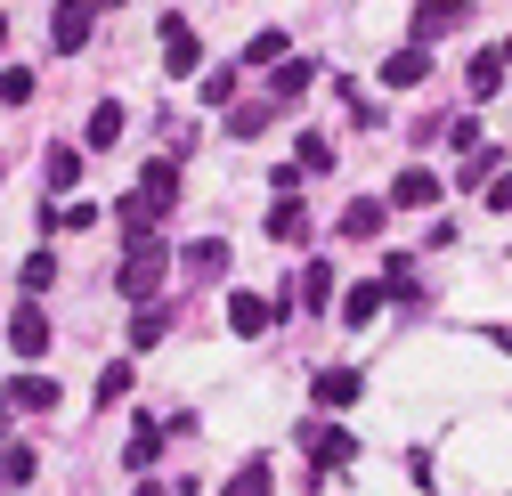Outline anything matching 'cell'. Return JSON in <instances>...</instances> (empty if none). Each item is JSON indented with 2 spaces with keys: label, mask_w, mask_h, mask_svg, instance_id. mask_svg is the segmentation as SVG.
Segmentation results:
<instances>
[{
  "label": "cell",
  "mask_w": 512,
  "mask_h": 496,
  "mask_svg": "<svg viewBox=\"0 0 512 496\" xmlns=\"http://www.w3.org/2000/svg\"><path fill=\"white\" fill-rule=\"evenodd\" d=\"M41 228H49V236H82V228H98V204H90V196H57V204L41 212Z\"/></svg>",
  "instance_id": "cell-9"
},
{
  "label": "cell",
  "mask_w": 512,
  "mask_h": 496,
  "mask_svg": "<svg viewBox=\"0 0 512 496\" xmlns=\"http://www.w3.org/2000/svg\"><path fill=\"white\" fill-rule=\"evenodd\" d=\"M244 66H285V33H277V25L252 33V41H244Z\"/></svg>",
  "instance_id": "cell-29"
},
{
  "label": "cell",
  "mask_w": 512,
  "mask_h": 496,
  "mask_svg": "<svg viewBox=\"0 0 512 496\" xmlns=\"http://www.w3.org/2000/svg\"><path fill=\"white\" fill-rule=\"evenodd\" d=\"M480 196H488V212H512V171H496V179H488Z\"/></svg>",
  "instance_id": "cell-35"
},
{
  "label": "cell",
  "mask_w": 512,
  "mask_h": 496,
  "mask_svg": "<svg viewBox=\"0 0 512 496\" xmlns=\"http://www.w3.org/2000/svg\"><path fill=\"white\" fill-rule=\"evenodd\" d=\"M57 399H66V391H57L49 375H33V366H25V375H9V391H0V415H49Z\"/></svg>",
  "instance_id": "cell-5"
},
{
  "label": "cell",
  "mask_w": 512,
  "mask_h": 496,
  "mask_svg": "<svg viewBox=\"0 0 512 496\" xmlns=\"http://www.w3.org/2000/svg\"><path fill=\"white\" fill-rule=\"evenodd\" d=\"M301 236H309V212H301L293 196H277V204H269V244H301Z\"/></svg>",
  "instance_id": "cell-21"
},
{
  "label": "cell",
  "mask_w": 512,
  "mask_h": 496,
  "mask_svg": "<svg viewBox=\"0 0 512 496\" xmlns=\"http://www.w3.org/2000/svg\"><path fill=\"white\" fill-rule=\"evenodd\" d=\"M0 448H9V415H0Z\"/></svg>",
  "instance_id": "cell-37"
},
{
  "label": "cell",
  "mask_w": 512,
  "mask_h": 496,
  "mask_svg": "<svg viewBox=\"0 0 512 496\" xmlns=\"http://www.w3.org/2000/svg\"><path fill=\"white\" fill-rule=\"evenodd\" d=\"M382 301H391V293H382V277H358V285L342 293V326H374Z\"/></svg>",
  "instance_id": "cell-17"
},
{
  "label": "cell",
  "mask_w": 512,
  "mask_h": 496,
  "mask_svg": "<svg viewBox=\"0 0 512 496\" xmlns=\"http://www.w3.org/2000/svg\"><path fill=\"white\" fill-rule=\"evenodd\" d=\"M464 25H472V0H415V17H407V41H415V49H431V41L464 33Z\"/></svg>",
  "instance_id": "cell-2"
},
{
  "label": "cell",
  "mask_w": 512,
  "mask_h": 496,
  "mask_svg": "<svg viewBox=\"0 0 512 496\" xmlns=\"http://www.w3.org/2000/svg\"><path fill=\"white\" fill-rule=\"evenodd\" d=\"M163 269H171V244H163V236H139L131 253H122V269H114V293H131V301H147V293L163 285Z\"/></svg>",
  "instance_id": "cell-1"
},
{
  "label": "cell",
  "mask_w": 512,
  "mask_h": 496,
  "mask_svg": "<svg viewBox=\"0 0 512 496\" xmlns=\"http://www.w3.org/2000/svg\"><path fill=\"white\" fill-rule=\"evenodd\" d=\"M98 9H122V0H98Z\"/></svg>",
  "instance_id": "cell-40"
},
{
  "label": "cell",
  "mask_w": 512,
  "mask_h": 496,
  "mask_svg": "<svg viewBox=\"0 0 512 496\" xmlns=\"http://www.w3.org/2000/svg\"><path fill=\"white\" fill-rule=\"evenodd\" d=\"M114 399H131V366H122V358L98 375V407H114Z\"/></svg>",
  "instance_id": "cell-33"
},
{
  "label": "cell",
  "mask_w": 512,
  "mask_h": 496,
  "mask_svg": "<svg viewBox=\"0 0 512 496\" xmlns=\"http://www.w3.org/2000/svg\"><path fill=\"white\" fill-rule=\"evenodd\" d=\"M391 204H399V212H431V204H439V171L407 163V171L391 179Z\"/></svg>",
  "instance_id": "cell-8"
},
{
  "label": "cell",
  "mask_w": 512,
  "mask_h": 496,
  "mask_svg": "<svg viewBox=\"0 0 512 496\" xmlns=\"http://www.w3.org/2000/svg\"><path fill=\"white\" fill-rule=\"evenodd\" d=\"M269 122H277V106H269V98H236V106H228V139H261Z\"/></svg>",
  "instance_id": "cell-19"
},
{
  "label": "cell",
  "mask_w": 512,
  "mask_h": 496,
  "mask_svg": "<svg viewBox=\"0 0 512 496\" xmlns=\"http://www.w3.org/2000/svg\"><path fill=\"white\" fill-rule=\"evenodd\" d=\"M155 456H163V423L139 415V431H131V448H122V464H131V472H155Z\"/></svg>",
  "instance_id": "cell-22"
},
{
  "label": "cell",
  "mask_w": 512,
  "mask_h": 496,
  "mask_svg": "<svg viewBox=\"0 0 512 496\" xmlns=\"http://www.w3.org/2000/svg\"><path fill=\"white\" fill-rule=\"evenodd\" d=\"M293 147H301V155H293V163H301V179H309V171H334V147H326V139H317V131H301Z\"/></svg>",
  "instance_id": "cell-31"
},
{
  "label": "cell",
  "mask_w": 512,
  "mask_h": 496,
  "mask_svg": "<svg viewBox=\"0 0 512 496\" xmlns=\"http://www.w3.org/2000/svg\"><path fill=\"white\" fill-rule=\"evenodd\" d=\"M33 98V66H9V74H0V106H25Z\"/></svg>",
  "instance_id": "cell-34"
},
{
  "label": "cell",
  "mask_w": 512,
  "mask_h": 496,
  "mask_svg": "<svg viewBox=\"0 0 512 496\" xmlns=\"http://www.w3.org/2000/svg\"><path fill=\"white\" fill-rule=\"evenodd\" d=\"M163 66L187 82V74H204V41H196V25L187 17H163Z\"/></svg>",
  "instance_id": "cell-7"
},
{
  "label": "cell",
  "mask_w": 512,
  "mask_h": 496,
  "mask_svg": "<svg viewBox=\"0 0 512 496\" xmlns=\"http://www.w3.org/2000/svg\"><path fill=\"white\" fill-rule=\"evenodd\" d=\"M220 496H277V472L252 456V464H236V472H228V488H220Z\"/></svg>",
  "instance_id": "cell-23"
},
{
  "label": "cell",
  "mask_w": 512,
  "mask_h": 496,
  "mask_svg": "<svg viewBox=\"0 0 512 496\" xmlns=\"http://www.w3.org/2000/svg\"><path fill=\"white\" fill-rule=\"evenodd\" d=\"M90 25H98V0H57V9H49V49L74 57L90 41Z\"/></svg>",
  "instance_id": "cell-4"
},
{
  "label": "cell",
  "mask_w": 512,
  "mask_h": 496,
  "mask_svg": "<svg viewBox=\"0 0 512 496\" xmlns=\"http://www.w3.org/2000/svg\"><path fill=\"white\" fill-rule=\"evenodd\" d=\"M496 171H504V147H488V139H480V147H464V171H456V188L472 196V188H488Z\"/></svg>",
  "instance_id": "cell-18"
},
{
  "label": "cell",
  "mask_w": 512,
  "mask_h": 496,
  "mask_svg": "<svg viewBox=\"0 0 512 496\" xmlns=\"http://www.w3.org/2000/svg\"><path fill=\"white\" fill-rule=\"evenodd\" d=\"M41 179H49V204H57V196H74V179H82V147L57 139V147L41 155Z\"/></svg>",
  "instance_id": "cell-11"
},
{
  "label": "cell",
  "mask_w": 512,
  "mask_h": 496,
  "mask_svg": "<svg viewBox=\"0 0 512 496\" xmlns=\"http://www.w3.org/2000/svg\"><path fill=\"white\" fill-rule=\"evenodd\" d=\"M114 139H122V106L106 98V106H90V147H82V155H98V147H114Z\"/></svg>",
  "instance_id": "cell-28"
},
{
  "label": "cell",
  "mask_w": 512,
  "mask_h": 496,
  "mask_svg": "<svg viewBox=\"0 0 512 496\" xmlns=\"http://www.w3.org/2000/svg\"><path fill=\"white\" fill-rule=\"evenodd\" d=\"M196 90H204V106H236V66H212Z\"/></svg>",
  "instance_id": "cell-32"
},
{
  "label": "cell",
  "mask_w": 512,
  "mask_h": 496,
  "mask_svg": "<svg viewBox=\"0 0 512 496\" xmlns=\"http://www.w3.org/2000/svg\"><path fill=\"white\" fill-rule=\"evenodd\" d=\"M301 448H309L317 472H350V464H358V431H350V423H309Z\"/></svg>",
  "instance_id": "cell-3"
},
{
  "label": "cell",
  "mask_w": 512,
  "mask_h": 496,
  "mask_svg": "<svg viewBox=\"0 0 512 496\" xmlns=\"http://www.w3.org/2000/svg\"><path fill=\"white\" fill-rule=\"evenodd\" d=\"M504 66H512L504 49H480L472 66H464V90H472V98H496V90H504Z\"/></svg>",
  "instance_id": "cell-16"
},
{
  "label": "cell",
  "mask_w": 512,
  "mask_h": 496,
  "mask_svg": "<svg viewBox=\"0 0 512 496\" xmlns=\"http://www.w3.org/2000/svg\"><path fill=\"white\" fill-rule=\"evenodd\" d=\"M358 391H366V383H358V366H326V375H317V407H334V415L358 407Z\"/></svg>",
  "instance_id": "cell-15"
},
{
  "label": "cell",
  "mask_w": 512,
  "mask_h": 496,
  "mask_svg": "<svg viewBox=\"0 0 512 496\" xmlns=\"http://www.w3.org/2000/svg\"><path fill=\"white\" fill-rule=\"evenodd\" d=\"M179 261L196 269V277H220V269H228V244H220V236H196V244H187Z\"/></svg>",
  "instance_id": "cell-25"
},
{
  "label": "cell",
  "mask_w": 512,
  "mask_h": 496,
  "mask_svg": "<svg viewBox=\"0 0 512 496\" xmlns=\"http://www.w3.org/2000/svg\"><path fill=\"white\" fill-rule=\"evenodd\" d=\"M309 82H317V66H309V57H285V66H277V82H269V106H293Z\"/></svg>",
  "instance_id": "cell-20"
},
{
  "label": "cell",
  "mask_w": 512,
  "mask_h": 496,
  "mask_svg": "<svg viewBox=\"0 0 512 496\" xmlns=\"http://www.w3.org/2000/svg\"><path fill=\"white\" fill-rule=\"evenodd\" d=\"M0 49H9V17H0Z\"/></svg>",
  "instance_id": "cell-38"
},
{
  "label": "cell",
  "mask_w": 512,
  "mask_h": 496,
  "mask_svg": "<svg viewBox=\"0 0 512 496\" xmlns=\"http://www.w3.org/2000/svg\"><path fill=\"white\" fill-rule=\"evenodd\" d=\"M382 220H391V204H374V196L342 204V236H350V244H374V236H382Z\"/></svg>",
  "instance_id": "cell-14"
},
{
  "label": "cell",
  "mask_w": 512,
  "mask_h": 496,
  "mask_svg": "<svg viewBox=\"0 0 512 496\" xmlns=\"http://www.w3.org/2000/svg\"><path fill=\"white\" fill-rule=\"evenodd\" d=\"M277 318H285V293H277V301H269V293H228V334L252 342V334H269Z\"/></svg>",
  "instance_id": "cell-6"
},
{
  "label": "cell",
  "mask_w": 512,
  "mask_h": 496,
  "mask_svg": "<svg viewBox=\"0 0 512 496\" xmlns=\"http://www.w3.org/2000/svg\"><path fill=\"white\" fill-rule=\"evenodd\" d=\"M0 179H9V155H0Z\"/></svg>",
  "instance_id": "cell-39"
},
{
  "label": "cell",
  "mask_w": 512,
  "mask_h": 496,
  "mask_svg": "<svg viewBox=\"0 0 512 496\" xmlns=\"http://www.w3.org/2000/svg\"><path fill=\"white\" fill-rule=\"evenodd\" d=\"M301 309H334V269H326V261L301 269Z\"/></svg>",
  "instance_id": "cell-26"
},
{
  "label": "cell",
  "mask_w": 512,
  "mask_h": 496,
  "mask_svg": "<svg viewBox=\"0 0 512 496\" xmlns=\"http://www.w3.org/2000/svg\"><path fill=\"white\" fill-rule=\"evenodd\" d=\"M9 350H17L25 366H33L41 350H49V318H41V309H33V301H25V309H17V318H9Z\"/></svg>",
  "instance_id": "cell-10"
},
{
  "label": "cell",
  "mask_w": 512,
  "mask_h": 496,
  "mask_svg": "<svg viewBox=\"0 0 512 496\" xmlns=\"http://www.w3.org/2000/svg\"><path fill=\"white\" fill-rule=\"evenodd\" d=\"M382 82H391V90H415V82H431V49H391V57H382Z\"/></svg>",
  "instance_id": "cell-12"
},
{
  "label": "cell",
  "mask_w": 512,
  "mask_h": 496,
  "mask_svg": "<svg viewBox=\"0 0 512 496\" xmlns=\"http://www.w3.org/2000/svg\"><path fill=\"white\" fill-rule=\"evenodd\" d=\"M33 472H41V456H33V448H17V440L0 448V488H25Z\"/></svg>",
  "instance_id": "cell-27"
},
{
  "label": "cell",
  "mask_w": 512,
  "mask_h": 496,
  "mask_svg": "<svg viewBox=\"0 0 512 496\" xmlns=\"http://www.w3.org/2000/svg\"><path fill=\"white\" fill-rule=\"evenodd\" d=\"M131 496H171V488H155V480H139V488H131Z\"/></svg>",
  "instance_id": "cell-36"
},
{
  "label": "cell",
  "mask_w": 512,
  "mask_h": 496,
  "mask_svg": "<svg viewBox=\"0 0 512 496\" xmlns=\"http://www.w3.org/2000/svg\"><path fill=\"white\" fill-rule=\"evenodd\" d=\"M171 334V309H155V301H139V318H131V350H155Z\"/></svg>",
  "instance_id": "cell-24"
},
{
  "label": "cell",
  "mask_w": 512,
  "mask_h": 496,
  "mask_svg": "<svg viewBox=\"0 0 512 496\" xmlns=\"http://www.w3.org/2000/svg\"><path fill=\"white\" fill-rule=\"evenodd\" d=\"M17 285H25V293H49V285H57V253H25Z\"/></svg>",
  "instance_id": "cell-30"
},
{
  "label": "cell",
  "mask_w": 512,
  "mask_h": 496,
  "mask_svg": "<svg viewBox=\"0 0 512 496\" xmlns=\"http://www.w3.org/2000/svg\"><path fill=\"white\" fill-rule=\"evenodd\" d=\"M139 196H147V212H155V220H163V212H171V196H179V163H171V155H163V163H147V171H139Z\"/></svg>",
  "instance_id": "cell-13"
}]
</instances>
